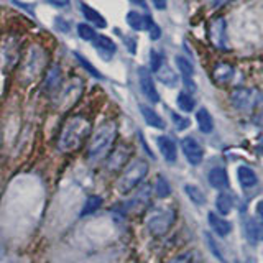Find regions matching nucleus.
I'll return each instance as SVG.
<instances>
[{
    "label": "nucleus",
    "mask_w": 263,
    "mask_h": 263,
    "mask_svg": "<svg viewBox=\"0 0 263 263\" xmlns=\"http://www.w3.org/2000/svg\"><path fill=\"white\" fill-rule=\"evenodd\" d=\"M94 41V46H96L99 49V53L102 55L107 60V58H111L114 53H115V43L111 40V38H107V36L104 35H99L96 36V38L92 40Z\"/></svg>",
    "instance_id": "15"
},
{
    "label": "nucleus",
    "mask_w": 263,
    "mask_h": 263,
    "mask_svg": "<svg viewBox=\"0 0 263 263\" xmlns=\"http://www.w3.org/2000/svg\"><path fill=\"white\" fill-rule=\"evenodd\" d=\"M138 76H140V87H142L143 94L148 97V100L153 102V104H156L160 100V96H158V91L155 87V83H153V77L150 76V72L145 68H140Z\"/></svg>",
    "instance_id": "8"
},
{
    "label": "nucleus",
    "mask_w": 263,
    "mask_h": 263,
    "mask_svg": "<svg viewBox=\"0 0 263 263\" xmlns=\"http://www.w3.org/2000/svg\"><path fill=\"white\" fill-rule=\"evenodd\" d=\"M170 193H171V188L168 185V181L163 176H160L156 181V194L160 197H166V196H170Z\"/></svg>",
    "instance_id": "26"
},
{
    "label": "nucleus",
    "mask_w": 263,
    "mask_h": 263,
    "mask_svg": "<svg viewBox=\"0 0 263 263\" xmlns=\"http://www.w3.org/2000/svg\"><path fill=\"white\" fill-rule=\"evenodd\" d=\"M176 64H178V68H179V72H181L182 76H185V79H188L189 76H193V72H194L193 64L189 63L185 56H178L176 58Z\"/></svg>",
    "instance_id": "24"
},
{
    "label": "nucleus",
    "mask_w": 263,
    "mask_h": 263,
    "mask_svg": "<svg viewBox=\"0 0 263 263\" xmlns=\"http://www.w3.org/2000/svg\"><path fill=\"white\" fill-rule=\"evenodd\" d=\"M48 2H49L51 5L60 7V9H61V7H66V5L69 4V0H48Z\"/></svg>",
    "instance_id": "34"
},
{
    "label": "nucleus",
    "mask_w": 263,
    "mask_h": 263,
    "mask_svg": "<svg viewBox=\"0 0 263 263\" xmlns=\"http://www.w3.org/2000/svg\"><path fill=\"white\" fill-rule=\"evenodd\" d=\"M257 213H258V216L263 219V201L257 202Z\"/></svg>",
    "instance_id": "38"
},
{
    "label": "nucleus",
    "mask_w": 263,
    "mask_h": 263,
    "mask_svg": "<svg viewBox=\"0 0 263 263\" xmlns=\"http://www.w3.org/2000/svg\"><path fill=\"white\" fill-rule=\"evenodd\" d=\"M150 63H151V69L153 71H158L162 68V63H163V58L156 51H151V58H150Z\"/></svg>",
    "instance_id": "29"
},
{
    "label": "nucleus",
    "mask_w": 263,
    "mask_h": 263,
    "mask_svg": "<svg viewBox=\"0 0 263 263\" xmlns=\"http://www.w3.org/2000/svg\"><path fill=\"white\" fill-rule=\"evenodd\" d=\"M245 233L252 242H263V222L257 219H248L245 225Z\"/></svg>",
    "instance_id": "13"
},
{
    "label": "nucleus",
    "mask_w": 263,
    "mask_h": 263,
    "mask_svg": "<svg viewBox=\"0 0 263 263\" xmlns=\"http://www.w3.org/2000/svg\"><path fill=\"white\" fill-rule=\"evenodd\" d=\"M173 120H174V125H176L178 130H185L186 127H189V120L188 119H182V117L173 114Z\"/></svg>",
    "instance_id": "31"
},
{
    "label": "nucleus",
    "mask_w": 263,
    "mask_h": 263,
    "mask_svg": "<svg viewBox=\"0 0 263 263\" xmlns=\"http://www.w3.org/2000/svg\"><path fill=\"white\" fill-rule=\"evenodd\" d=\"M76 56H77L79 63H81V64L84 66V68H86L87 71L91 72L92 76H96V77H102V76H100V72H99V71H97L96 68H94V66H92V64H91L89 61H87V60H84V58H83V56H79V55H76Z\"/></svg>",
    "instance_id": "30"
},
{
    "label": "nucleus",
    "mask_w": 263,
    "mask_h": 263,
    "mask_svg": "<svg viewBox=\"0 0 263 263\" xmlns=\"http://www.w3.org/2000/svg\"><path fill=\"white\" fill-rule=\"evenodd\" d=\"M81 9H83V12H84V17L89 20V21H92L94 25L96 27H99V28H104L106 25H107V21L104 20V17L100 15L99 12H96L94 9H91V7H87V5H81Z\"/></svg>",
    "instance_id": "21"
},
{
    "label": "nucleus",
    "mask_w": 263,
    "mask_h": 263,
    "mask_svg": "<svg viewBox=\"0 0 263 263\" xmlns=\"http://www.w3.org/2000/svg\"><path fill=\"white\" fill-rule=\"evenodd\" d=\"M216 207L222 216H227L233 209V197L230 193H219L216 197Z\"/></svg>",
    "instance_id": "20"
},
{
    "label": "nucleus",
    "mask_w": 263,
    "mask_h": 263,
    "mask_svg": "<svg viewBox=\"0 0 263 263\" xmlns=\"http://www.w3.org/2000/svg\"><path fill=\"white\" fill-rule=\"evenodd\" d=\"M156 72H158V77L162 79L165 84L173 86L174 83H176V74H174V72L170 68H168V66H166V68H160Z\"/></svg>",
    "instance_id": "25"
},
{
    "label": "nucleus",
    "mask_w": 263,
    "mask_h": 263,
    "mask_svg": "<svg viewBox=\"0 0 263 263\" xmlns=\"http://www.w3.org/2000/svg\"><path fill=\"white\" fill-rule=\"evenodd\" d=\"M102 204V199L100 197H91L89 201L86 202V207L83 209V216H86V214H91V213H94V211L96 209H99V206Z\"/></svg>",
    "instance_id": "28"
},
{
    "label": "nucleus",
    "mask_w": 263,
    "mask_h": 263,
    "mask_svg": "<svg viewBox=\"0 0 263 263\" xmlns=\"http://www.w3.org/2000/svg\"><path fill=\"white\" fill-rule=\"evenodd\" d=\"M253 123H255V125H258V127H263V111L253 117Z\"/></svg>",
    "instance_id": "35"
},
{
    "label": "nucleus",
    "mask_w": 263,
    "mask_h": 263,
    "mask_svg": "<svg viewBox=\"0 0 263 263\" xmlns=\"http://www.w3.org/2000/svg\"><path fill=\"white\" fill-rule=\"evenodd\" d=\"M230 100L232 104L235 106L239 111H252V109L258 107L261 102H263V97L261 94L253 91V89H235L232 92L230 96Z\"/></svg>",
    "instance_id": "4"
},
{
    "label": "nucleus",
    "mask_w": 263,
    "mask_h": 263,
    "mask_svg": "<svg viewBox=\"0 0 263 263\" xmlns=\"http://www.w3.org/2000/svg\"><path fill=\"white\" fill-rule=\"evenodd\" d=\"M77 33L83 40H94V38H96V32H94L92 28L89 25H86V23H79L77 25Z\"/></svg>",
    "instance_id": "27"
},
{
    "label": "nucleus",
    "mask_w": 263,
    "mask_h": 263,
    "mask_svg": "<svg viewBox=\"0 0 263 263\" xmlns=\"http://www.w3.org/2000/svg\"><path fill=\"white\" fill-rule=\"evenodd\" d=\"M185 189H186V194L189 196V199H191L193 202L199 204V206H201V204L206 202V196H204V193H202L201 189L197 188V186H191V185H188Z\"/></svg>",
    "instance_id": "22"
},
{
    "label": "nucleus",
    "mask_w": 263,
    "mask_h": 263,
    "mask_svg": "<svg viewBox=\"0 0 263 263\" xmlns=\"http://www.w3.org/2000/svg\"><path fill=\"white\" fill-rule=\"evenodd\" d=\"M151 2H153V5H155L158 10H165L168 0H151Z\"/></svg>",
    "instance_id": "33"
},
{
    "label": "nucleus",
    "mask_w": 263,
    "mask_h": 263,
    "mask_svg": "<svg viewBox=\"0 0 263 263\" xmlns=\"http://www.w3.org/2000/svg\"><path fill=\"white\" fill-rule=\"evenodd\" d=\"M207 35H209V40L213 43L214 46L217 48H225V21L222 18H216L213 23L209 25V30H207Z\"/></svg>",
    "instance_id": "7"
},
{
    "label": "nucleus",
    "mask_w": 263,
    "mask_h": 263,
    "mask_svg": "<svg viewBox=\"0 0 263 263\" xmlns=\"http://www.w3.org/2000/svg\"><path fill=\"white\" fill-rule=\"evenodd\" d=\"M209 225L213 227V230L217 233V235H221V237L229 235L232 230V224L229 221H225V219L216 216L214 213L209 214Z\"/></svg>",
    "instance_id": "14"
},
{
    "label": "nucleus",
    "mask_w": 263,
    "mask_h": 263,
    "mask_svg": "<svg viewBox=\"0 0 263 263\" xmlns=\"http://www.w3.org/2000/svg\"><path fill=\"white\" fill-rule=\"evenodd\" d=\"M174 222V213L173 211H158L148 219V229L153 235H163Z\"/></svg>",
    "instance_id": "5"
},
{
    "label": "nucleus",
    "mask_w": 263,
    "mask_h": 263,
    "mask_svg": "<svg viewBox=\"0 0 263 263\" xmlns=\"http://www.w3.org/2000/svg\"><path fill=\"white\" fill-rule=\"evenodd\" d=\"M196 120H197V125H199L202 134H211V132L214 130V120L206 109H199V111H197Z\"/></svg>",
    "instance_id": "18"
},
{
    "label": "nucleus",
    "mask_w": 263,
    "mask_h": 263,
    "mask_svg": "<svg viewBox=\"0 0 263 263\" xmlns=\"http://www.w3.org/2000/svg\"><path fill=\"white\" fill-rule=\"evenodd\" d=\"M206 239L209 240V244H211V245H209V247H211V250H213V252L216 253V257H219V258H221V260H222V255H221V252H219V250H217V248H216V244H214V240H213V237H211V235H206Z\"/></svg>",
    "instance_id": "32"
},
{
    "label": "nucleus",
    "mask_w": 263,
    "mask_h": 263,
    "mask_svg": "<svg viewBox=\"0 0 263 263\" xmlns=\"http://www.w3.org/2000/svg\"><path fill=\"white\" fill-rule=\"evenodd\" d=\"M233 0H211V4L214 7H221V5H225V4H230Z\"/></svg>",
    "instance_id": "37"
},
{
    "label": "nucleus",
    "mask_w": 263,
    "mask_h": 263,
    "mask_svg": "<svg viewBox=\"0 0 263 263\" xmlns=\"http://www.w3.org/2000/svg\"><path fill=\"white\" fill-rule=\"evenodd\" d=\"M128 150L125 148V147H120V148H117L112 155H111V158H109V168H111V170H119V168H122L123 165L127 163V160H128Z\"/></svg>",
    "instance_id": "17"
},
{
    "label": "nucleus",
    "mask_w": 263,
    "mask_h": 263,
    "mask_svg": "<svg viewBox=\"0 0 263 263\" xmlns=\"http://www.w3.org/2000/svg\"><path fill=\"white\" fill-rule=\"evenodd\" d=\"M91 132V123L83 117H72L64 125L60 137V148L63 151L77 150Z\"/></svg>",
    "instance_id": "1"
},
{
    "label": "nucleus",
    "mask_w": 263,
    "mask_h": 263,
    "mask_svg": "<svg viewBox=\"0 0 263 263\" xmlns=\"http://www.w3.org/2000/svg\"><path fill=\"white\" fill-rule=\"evenodd\" d=\"M127 23L130 25V28H134V30H150L153 27V21L148 15H142V13L138 12H128L127 13Z\"/></svg>",
    "instance_id": "9"
},
{
    "label": "nucleus",
    "mask_w": 263,
    "mask_h": 263,
    "mask_svg": "<svg viewBox=\"0 0 263 263\" xmlns=\"http://www.w3.org/2000/svg\"><path fill=\"white\" fill-rule=\"evenodd\" d=\"M237 178H239V182L242 185V188H252L257 185V174L252 170V168L248 166H239L237 170Z\"/></svg>",
    "instance_id": "16"
},
{
    "label": "nucleus",
    "mask_w": 263,
    "mask_h": 263,
    "mask_svg": "<svg viewBox=\"0 0 263 263\" xmlns=\"http://www.w3.org/2000/svg\"><path fill=\"white\" fill-rule=\"evenodd\" d=\"M233 77V68L227 63H219L213 69V79L217 84H227Z\"/></svg>",
    "instance_id": "11"
},
{
    "label": "nucleus",
    "mask_w": 263,
    "mask_h": 263,
    "mask_svg": "<svg viewBox=\"0 0 263 263\" xmlns=\"http://www.w3.org/2000/svg\"><path fill=\"white\" fill-rule=\"evenodd\" d=\"M158 147L162 155L165 156L166 162L174 163L178 158V148H176V143H174L170 137H160L158 138Z\"/></svg>",
    "instance_id": "10"
},
{
    "label": "nucleus",
    "mask_w": 263,
    "mask_h": 263,
    "mask_svg": "<svg viewBox=\"0 0 263 263\" xmlns=\"http://www.w3.org/2000/svg\"><path fill=\"white\" fill-rule=\"evenodd\" d=\"M147 173H148V163L143 162V160H137L122 174V178L119 181V191L122 194H128L130 191H134L142 182V179L147 176Z\"/></svg>",
    "instance_id": "3"
},
{
    "label": "nucleus",
    "mask_w": 263,
    "mask_h": 263,
    "mask_svg": "<svg viewBox=\"0 0 263 263\" xmlns=\"http://www.w3.org/2000/svg\"><path fill=\"white\" fill-rule=\"evenodd\" d=\"M188 261H189V255H181V257H176L170 263H188Z\"/></svg>",
    "instance_id": "36"
},
{
    "label": "nucleus",
    "mask_w": 263,
    "mask_h": 263,
    "mask_svg": "<svg viewBox=\"0 0 263 263\" xmlns=\"http://www.w3.org/2000/svg\"><path fill=\"white\" fill-rule=\"evenodd\" d=\"M117 135V127L115 123L107 122L104 125H100L97 132L92 137V142L89 145V158L91 160H99L106 155L109 148L112 147Z\"/></svg>",
    "instance_id": "2"
},
{
    "label": "nucleus",
    "mask_w": 263,
    "mask_h": 263,
    "mask_svg": "<svg viewBox=\"0 0 263 263\" xmlns=\"http://www.w3.org/2000/svg\"><path fill=\"white\" fill-rule=\"evenodd\" d=\"M176 102H178V107L185 112H191L194 109V99L189 96L188 92H181L176 99Z\"/></svg>",
    "instance_id": "23"
},
{
    "label": "nucleus",
    "mask_w": 263,
    "mask_h": 263,
    "mask_svg": "<svg viewBox=\"0 0 263 263\" xmlns=\"http://www.w3.org/2000/svg\"><path fill=\"white\" fill-rule=\"evenodd\" d=\"M140 112H142L143 119H145V122L148 123V125L155 127V128H165V122H163V119H162V117H160L155 111H153V109H150V107H147V106H140Z\"/></svg>",
    "instance_id": "19"
},
{
    "label": "nucleus",
    "mask_w": 263,
    "mask_h": 263,
    "mask_svg": "<svg viewBox=\"0 0 263 263\" xmlns=\"http://www.w3.org/2000/svg\"><path fill=\"white\" fill-rule=\"evenodd\" d=\"M209 182H211V186L219 189V191L229 188V174H227V171H225L224 168H214V170H211Z\"/></svg>",
    "instance_id": "12"
},
{
    "label": "nucleus",
    "mask_w": 263,
    "mask_h": 263,
    "mask_svg": "<svg viewBox=\"0 0 263 263\" xmlns=\"http://www.w3.org/2000/svg\"><path fill=\"white\" fill-rule=\"evenodd\" d=\"M257 148L260 153H263V135L260 137V140H258V145H257Z\"/></svg>",
    "instance_id": "39"
},
{
    "label": "nucleus",
    "mask_w": 263,
    "mask_h": 263,
    "mask_svg": "<svg viewBox=\"0 0 263 263\" xmlns=\"http://www.w3.org/2000/svg\"><path fill=\"white\" fill-rule=\"evenodd\" d=\"M181 148L185 156L188 158V162L191 165H199L204 158V150L199 145V142L193 137H186L185 140L181 142Z\"/></svg>",
    "instance_id": "6"
}]
</instances>
